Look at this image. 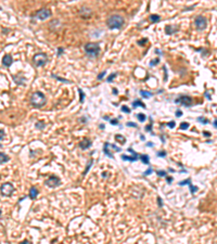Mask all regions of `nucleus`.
I'll use <instances>...</instances> for the list:
<instances>
[{
  "instance_id": "13",
  "label": "nucleus",
  "mask_w": 217,
  "mask_h": 244,
  "mask_svg": "<svg viewBox=\"0 0 217 244\" xmlns=\"http://www.w3.org/2000/svg\"><path fill=\"white\" fill-rule=\"evenodd\" d=\"M179 31V27L178 26H174V25H167L165 27V33L167 35H173L177 33Z\"/></svg>"
},
{
  "instance_id": "25",
  "label": "nucleus",
  "mask_w": 217,
  "mask_h": 244,
  "mask_svg": "<svg viewBox=\"0 0 217 244\" xmlns=\"http://www.w3.org/2000/svg\"><path fill=\"white\" fill-rule=\"evenodd\" d=\"M137 118L139 119V122H145L147 116L145 114H142V113H139V114H137Z\"/></svg>"
},
{
  "instance_id": "38",
  "label": "nucleus",
  "mask_w": 217,
  "mask_h": 244,
  "mask_svg": "<svg viewBox=\"0 0 217 244\" xmlns=\"http://www.w3.org/2000/svg\"><path fill=\"white\" fill-rule=\"evenodd\" d=\"M126 126H128V127H135V128H137V124H135V123H131V122H128L127 124H126Z\"/></svg>"
},
{
  "instance_id": "35",
  "label": "nucleus",
  "mask_w": 217,
  "mask_h": 244,
  "mask_svg": "<svg viewBox=\"0 0 217 244\" xmlns=\"http://www.w3.org/2000/svg\"><path fill=\"white\" fill-rule=\"evenodd\" d=\"M198 121H199V122L203 123V124H207V123H209V121H207L206 118L202 117V116H200V117H198Z\"/></svg>"
},
{
  "instance_id": "1",
  "label": "nucleus",
  "mask_w": 217,
  "mask_h": 244,
  "mask_svg": "<svg viewBox=\"0 0 217 244\" xmlns=\"http://www.w3.org/2000/svg\"><path fill=\"white\" fill-rule=\"evenodd\" d=\"M124 18L117 14L111 15L107 21V25L110 29H121L124 25Z\"/></svg>"
},
{
  "instance_id": "58",
  "label": "nucleus",
  "mask_w": 217,
  "mask_h": 244,
  "mask_svg": "<svg viewBox=\"0 0 217 244\" xmlns=\"http://www.w3.org/2000/svg\"><path fill=\"white\" fill-rule=\"evenodd\" d=\"M155 52H156V53H157V54H161L160 50H159V49H156V50H155Z\"/></svg>"
},
{
  "instance_id": "47",
  "label": "nucleus",
  "mask_w": 217,
  "mask_h": 244,
  "mask_svg": "<svg viewBox=\"0 0 217 244\" xmlns=\"http://www.w3.org/2000/svg\"><path fill=\"white\" fill-rule=\"evenodd\" d=\"M157 202H159V206H161V207L163 206V202H162V198H161L160 196L157 198Z\"/></svg>"
},
{
  "instance_id": "33",
  "label": "nucleus",
  "mask_w": 217,
  "mask_h": 244,
  "mask_svg": "<svg viewBox=\"0 0 217 244\" xmlns=\"http://www.w3.org/2000/svg\"><path fill=\"white\" fill-rule=\"evenodd\" d=\"M122 111H123V112H125V113H127V114H129V113H130V109L128 107H126V105H123V107H122Z\"/></svg>"
},
{
  "instance_id": "27",
  "label": "nucleus",
  "mask_w": 217,
  "mask_h": 244,
  "mask_svg": "<svg viewBox=\"0 0 217 244\" xmlns=\"http://www.w3.org/2000/svg\"><path fill=\"white\" fill-rule=\"evenodd\" d=\"M92 163H93V161H92V160H90V161H89V162H88L87 167H86V170H85V172H84V174H83V176H85V175H86V174H87V172H88V170H89V169H90V167H91V166H92Z\"/></svg>"
},
{
  "instance_id": "60",
  "label": "nucleus",
  "mask_w": 217,
  "mask_h": 244,
  "mask_svg": "<svg viewBox=\"0 0 217 244\" xmlns=\"http://www.w3.org/2000/svg\"><path fill=\"white\" fill-rule=\"evenodd\" d=\"M0 148H1V144H0Z\"/></svg>"
},
{
  "instance_id": "18",
  "label": "nucleus",
  "mask_w": 217,
  "mask_h": 244,
  "mask_svg": "<svg viewBox=\"0 0 217 244\" xmlns=\"http://www.w3.org/2000/svg\"><path fill=\"white\" fill-rule=\"evenodd\" d=\"M140 160H141V162L145 165H149V163H150V157H149V155H147V154H142V155H140Z\"/></svg>"
},
{
  "instance_id": "3",
  "label": "nucleus",
  "mask_w": 217,
  "mask_h": 244,
  "mask_svg": "<svg viewBox=\"0 0 217 244\" xmlns=\"http://www.w3.org/2000/svg\"><path fill=\"white\" fill-rule=\"evenodd\" d=\"M84 49L88 57H97L100 54V51H101L100 45L98 42H88L85 45Z\"/></svg>"
},
{
  "instance_id": "14",
  "label": "nucleus",
  "mask_w": 217,
  "mask_h": 244,
  "mask_svg": "<svg viewBox=\"0 0 217 244\" xmlns=\"http://www.w3.org/2000/svg\"><path fill=\"white\" fill-rule=\"evenodd\" d=\"M103 152L105 153V154H107V155L110 157V158H114L113 154H112V152H111L110 147H109V142H105V143H104V145H103Z\"/></svg>"
},
{
  "instance_id": "29",
  "label": "nucleus",
  "mask_w": 217,
  "mask_h": 244,
  "mask_svg": "<svg viewBox=\"0 0 217 244\" xmlns=\"http://www.w3.org/2000/svg\"><path fill=\"white\" fill-rule=\"evenodd\" d=\"M78 92H79V95H80V103H84V101H85V93L83 92V90L81 89H78Z\"/></svg>"
},
{
  "instance_id": "59",
  "label": "nucleus",
  "mask_w": 217,
  "mask_h": 244,
  "mask_svg": "<svg viewBox=\"0 0 217 244\" xmlns=\"http://www.w3.org/2000/svg\"><path fill=\"white\" fill-rule=\"evenodd\" d=\"M0 215H1V210H0Z\"/></svg>"
},
{
  "instance_id": "17",
  "label": "nucleus",
  "mask_w": 217,
  "mask_h": 244,
  "mask_svg": "<svg viewBox=\"0 0 217 244\" xmlns=\"http://www.w3.org/2000/svg\"><path fill=\"white\" fill-rule=\"evenodd\" d=\"M9 156L7 155V154H4V152H0V164H2V163H6V162H9Z\"/></svg>"
},
{
  "instance_id": "24",
  "label": "nucleus",
  "mask_w": 217,
  "mask_h": 244,
  "mask_svg": "<svg viewBox=\"0 0 217 244\" xmlns=\"http://www.w3.org/2000/svg\"><path fill=\"white\" fill-rule=\"evenodd\" d=\"M51 76L53 77V78H55L57 80H60V81H62V83H66V84H71V81L70 80H67V79H64V78H61V77H59V76H55V75H51Z\"/></svg>"
},
{
  "instance_id": "10",
  "label": "nucleus",
  "mask_w": 217,
  "mask_h": 244,
  "mask_svg": "<svg viewBox=\"0 0 217 244\" xmlns=\"http://www.w3.org/2000/svg\"><path fill=\"white\" fill-rule=\"evenodd\" d=\"M79 14H80V16H81V19L87 20V19H90V18H91L92 11L89 8H85L84 7V8H81L79 10Z\"/></svg>"
},
{
  "instance_id": "39",
  "label": "nucleus",
  "mask_w": 217,
  "mask_h": 244,
  "mask_svg": "<svg viewBox=\"0 0 217 244\" xmlns=\"http://www.w3.org/2000/svg\"><path fill=\"white\" fill-rule=\"evenodd\" d=\"M147 41H148V39L145 38V39H142V40H139V41H138V45H139V46H143L145 42H147Z\"/></svg>"
},
{
  "instance_id": "36",
  "label": "nucleus",
  "mask_w": 217,
  "mask_h": 244,
  "mask_svg": "<svg viewBox=\"0 0 217 244\" xmlns=\"http://www.w3.org/2000/svg\"><path fill=\"white\" fill-rule=\"evenodd\" d=\"M157 156L159 157H165L166 156V152H165V151H159V152H157Z\"/></svg>"
},
{
  "instance_id": "52",
  "label": "nucleus",
  "mask_w": 217,
  "mask_h": 244,
  "mask_svg": "<svg viewBox=\"0 0 217 244\" xmlns=\"http://www.w3.org/2000/svg\"><path fill=\"white\" fill-rule=\"evenodd\" d=\"M171 181H173V177H167V182L171 183Z\"/></svg>"
},
{
  "instance_id": "34",
  "label": "nucleus",
  "mask_w": 217,
  "mask_h": 244,
  "mask_svg": "<svg viewBox=\"0 0 217 244\" xmlns=\"http://www.w3.org/2000/svg\"><path fill=\"white\" fill-rule=\"evenodd\" d=\"M190 182H191V179L183 180V181H181V182H179V186H186V184H189Z\"/></svg>"
},
{
  "instance_id": "23",
  "label": "nucleus",
  "mask_w": 217,
  "mask_h": 244,
  "mask_svg": "<svg viewBox=\"0 0 217 244\" xmlns=\"http://www.w3.org/2000/svg\"><path fill=\"white\" fill-rule=\"evenodd\" d=\"M35 127L37 128V129H39V130H42L45 127H46V124L42 122V121H40V122H38V123H36V125H35Z\"/></svg>"
},
{
  "instance_id": "45",
  "label": "nucleus",
  "mask_w": 217,
  "mask_h": 244,
  "mask_svg": "<svg viewBox=\"0 0 217 244\" xmlns=\"http://www.w3.org/2000/svg\"><path fill=\"white\" fill-rule=\"evenodd\" d=\"M204 95H205L206 98H207V100H212V97L209 95V90H207V91H205V93H204Z\"/></svg>"
},
{
  "instance_id": "31",
  "label": "nucleus",
  "mask_w": 217,
  "mask_h": 244,
  "mask_svg": "<svg viewBox=\"0 0 217 244\" xmlns=\"http://www.w3.org/2000/svg\"><path fill=\"white\" fill-rule=\"evenodd\" d=\"M116 75H117V73H113V74H111L110 76L107 77V83H112V81H113V78H114Z\"/></svg>"
},
{
  "instance_id": "42",
  "label": "nucleus",
  "mask_w": 217,
  "mask_h": 244,
  "mask_svg": "<svg viewBox=\"0 0 217 244\" xmlns=\"http://www.w3.org/2000/svg\"><path fill=\"white\" fill-rule=\"evenodd\" d=\"M4 130L0 129V141L4 140Z\"/></svg>"
},
{
  "instance_id": "8",
  "label": "nucleus",
  "mask_w": 217,
  "mask_h": 244,
  "mask_svg": "<svg viewBox=\"0 0 217 244\" xmlns=\"http://www.w3.org/2000/svg\"><path fill=\"white\" fill-rule=\"evenodd\" d=\"M177 104H181L183 107H191L192 105V98L189 95H180L175 100Z\"/></svg>"
},
{
  "instance_id": "4",
  "label": "nucleus",
  "mask_w": 217,
  "mask_h": 244,
  "mask_svg": "<svg viewBox=\"0 0 217 244\" xmlns=\"http://www.w3.org/2000/svg\"><path fill=\"white\" fill-rule=\"evenodd\" d=\"M49 59H48V55L44 52H39V53L35 54L33 57V63L35 64V66L37 67H42L48 63Z\"/></svg>"
},
{
  "instance_id": "22",
  "label": "nucleus",
  "mask_w": 217,
  "mask_h": 244,
  "mask_svg": "<svg viewBox=\"0 0 217 244\" xmlns=\"http://www.w3.org/2000/svg\"><path fill=\"white\" fill-rule=\"evenodd\" d=\"M140 95H142L143 98H145V99H149V98H151V97H152V93H151L150 91H147V90H141Z\"/></svg>"
},
{
  "instance_id": "51",
  "label": "nucleus",
  "mask_w": 217,
  "mask_h": 244,
  "mask_svg": "<svg viewBox=\"0 0 217 244\" xmlns=\"http://www.w3.org/2000/svg\"><path fill=\"white\" fill-rule=\"evenodd\" d=\"M203 136H205V137H211V134H209V133H206V131H204V133H203Z\"/></svg>"
},
{
  "instance_id": "55",
  "label": "nucleus",
  "mask_w": 217,
  "mask_h": 244,
  "mask_svg": "<svg viewBox=\"0 0 217 244\" xmlns=\"http://www.w3.org/2000/svg\"><path fill=\"white\" fill-rule=\"evenodd\" d=\"M100 128H101V129H104V128H105V126H104L103 124H101V125H100Z\"/></svg>"
},
{
  "instance_id": "9",
  "label": "nucleus",
  "mask_w": 217,
  "mask_h": 244,
  "mask_svg": "<svg viewBox=\"0 0 217 244\" xmlns=\"http://www.w3.org/2000/svg\"><path fill=\"white\" fill-rule=\"evenodd\" d=\"M61 184V179L57 176H50L46 180V186L49 188H57Z\"/></svg>"
},
{
  "instance_id": "19",
  "label": "nucleus",
  "mask_w": 217,
  "mask_h": 244,
  "mask_svg": "<svg viewBox=\"0 0 217 244\" xmlns=\"http://www.w3.org/2000/svg\"><path fill=\"white\" fill-rule=\"evenodd\" d=\"M115 140L117 142H119L121 144H124L126 142V138L124 137L123 135H116V136H115Z\"/></svg>"
},
{
  "instance_id": "15",
  "label": "nucleus",
  "mask_w": 217,
  "mask_h": 244,
  "mask_svg": "<svg viewBox=\"0 0 217 244\" xmlns=\"http://www.w3.org/2000/svg\"><path fill=\"white\" fill-rule=\"evenodd\" d=\"M38 193H39V191L37 190V188H36V187H32L31 190H29V198H31L32 200H35V198H37Z\"/></svg>"
},
{
  "instance_id": "54",
  "label": "nucleus",
  "mask_w": 217,
  "mask_h": 244,
  "mask_svg": "<svg viewBox=\"0 0 217 244\" xmlns=\"http://www.w3.org/2000/svg\"><path fill=\"white\" fill-rule=\"evenodd\" d=\"M213 126H214V128H217V124H216V121H214V123H213Z\"/></svg>"
},
{
  "instance_id": "48",
  "label": "nucleus",
  "mask_w": 217,
  "mask_h": 244,
  "mask_svg": "<svg viewBox=\"0 0 217 244\" xmlns=\"http://www.w3.org/2000/svg\"><path fill=\"white\" fill-rule=\"evenodd\" d=\"M128 151H129L130 153H133V155H135V156H138V153H136V152H135V151H133V150L131 149V148H129V149H128Z\"/></svg>"
},
{
  "instance_id": "28",
  "label": "nucleus",
  "mask_w": 217,
  "mask_h": 244,
  "mask_svg": "<svg viewBox=\"0 0 217 244\" xmlns=\"http://www.w3.org/2000/svg\"><path fill=\"white\" fill-rule=\"evenodd\" d=\"M109 147H110L112 150H114V151H116V152H121L122 151V149L121 148H117L115 144H112V143H109Z\"/></svg>"
},
{
  "instance_id": "46",
  "label": "nucleus",
  "mask_w": 217,
  "mask_h": 244,
  "mask_svg": "<svg viewBox=\"0 0 217 244\" xmlns=\"http://www.w3.org/2000/svg\"><path fill=\"white\" fill-rule=\"evenodd\" d=\"M111 124H112V125H118V121L117 119H111Z\"/></svg>"
},
{
  "instance_id": "32",
  "label": "nucleus",
  "mask_w": 217,
  "mask_h": 244,
  "mask_svg": "<svg viewBox=\"0 0 217 244\" xmlns=\"http://www.w3.org/2000/svg\"><path fill=\"white\" fill-rule=\"evenodd\" d=\"M159 62H160V59H159V57H157V59H154L153 61L150 62V66H154V65L159 64Z\"/></svg>"
},
{
  "instance_id": "61",
  "label": "nucleus",
  "mask_w": 217,
  "mask_h": 244,
  "mask_svg": "<svg viewBox=\"0 0 217 244\" xmlns=\"http://www.w3.org/2000/svg\"><path fill=\"white\" fill-rule=\"evenodd\" d=\"M0 10H1V7H0Z\"/></svg>"
},
{
  "instance_id": "43",
  "label": "nucleus",
  "mask_w": 217,
  "mask_h": 244,
  "mask_svg": "<svg viewBox=\"0 0 217 244\" xmlns=\"http://www.w3.org/2000/svg\"><path fill=\"white\" fill-rule=\"evenodd\" d=\"M151 172H152V168L150 167V168L148 169V170H145V172H143V175H145V176H149L150 174H151Z\"/></svg>"
},
{
  "instance_id": "11",
  "label": "nucleus",
  "mask_w": 217,
  "mask_h": 244,
  "mask_svg": "<svg viewBox=\"0 0 217 244\" xmlns=\"http://www.w3.org/2000/svg\"><path fill=\"white\" fill-rule=\"evenodd\" d=\"M92 144V141L90 140V139H87V138H85V139H83L81 141L79 142V148L81 150H87L88 148H90Z\"/></svg>"
},
{
  "instance_id": "7",
  "label": "nucleus",
  "mask_w": 217,
  "mask_h": 244,
  "mask_svg": "<svg viewBox=\"0 0 217 244\" xmlns=\"http://www.w3.org/2000/svg\"><path fill=\"white\" fill-rule=\"evenodd\" d=\"M194 24H195V27L198 31H203L207 26V21L203 15H199L194 20Z\"/></svg>"
},
{
  "instance_id": "12",
  "label": "nucleus",
  "mask_w": 217,
  "mask_h": 244,
  "mask_svg": "<svg viewBox=\"0 0 217 244\" xmlns=\"http://www.w3.org/2000/svg\"><path fill=\"white\" fill-rule=\"evenodd\" d=\"M12 63H13V59H12V57L10 54H6V55L2 57V64H4V66L10 67L12 65Z\"/></svg>"
},
{
  "instance_id": "57",
  "label": "nucleus",
  "mask_w": 217,
  "mask_h": 244,
  "mask_svg": "<svg viewBox=\"0 0 217 244\" xmlns=\"http://www.w3.org/2000/svg\"><path fill=\"white\" fill-rule=\"evenodd\" d=\"M22 243H24V244H27V243H28V240H24L23 242H22Z\"/></svg>"
},
{
  "instance_id": "56",
  "label": "nucleus",
  "mask_w": 217,
  "mask_h": 244,
  "mask_svg": "<svg viewBox=\"0 0 217 244\" xmlns=\"http://www.w3.org/2000/svg\"><path fill=\"white\" fill-rule=\"evenodd\" d=\"M140 137H141V140H142V141H145V136H142V135H141Z\"/></svg>"
},
{
  "instance_id": "30",
  "label": "nucleus",
  "mask_w": 217,
  "mask_h": 244,
  "mask_svg": "<svg viewBox=\"0 0 217 244\" xmlns=\"http://www.w3.org/2000/svg\"><path fill=\"white\" fill-rule=\"evenodd\" d=\"M189 126H190V125H189L188 123H181L179 127H180V129H181V130H185V129H188V128H189Z\"/></svg>"
},
{
  "instance_id": "5",
  "label": "nucleus",
  "mask_w": 217,
  "mask_h": 244,
  "mask_svg": "<svg viewBox=\"0 0 217 244\" xmlns=\"http://www.w3.org/2000/svg\"><path fill=\"white\" fill-rule=\"evenodd\" d=\"M14 187L11 182H4V184H1L0 187V192L4 196H11L12 193L14 192Z\"/></svg>"
},
{
  "instance_id": "41",
  "label": "nucleus",
  "mask_w": 217,
  "mask_h": 244,
  "mask_svg": "<svg viewBox=\"0 0 217 244\" xmlns=\"http://www.w3.org/2000/svg\"><path fill=\"white\" fill-rule=\"evenodd\" d=\"M167 126L169 127V128H175L176 124H175V122H173V121H171V123H168V124H167Z\"/></svg>"
},
{
  "instance_id": "21",
  "label": "nucleus",
  "mask_w": 217,
  "mask_h": 244,
  "mask_svg": "<svg viewBox=\"0 0 217 244\" xmlns=\"http://www.w3.org/2000/svg\"><path fill=\"white\" fill-rule=\"evenodd\" d=\"M137 107H143V109H145V107H147L145 104H143V103L141 102L140 100H136V101H133V109H136Z\"/></svg>"
},
{
  "instance_id": "26",
  "label": "nucleus",
  "mask_w": 217,
  "mask_h": 244,
  "mask_svg": "<svg viewBox=\"0 0 217 244\" xmlns=\"http://www.w3.org/2000/svg\"><path fill=\"white\" fill-rule=\"evenodd\" d=\"M188 186H189V188H190V192L192 193V194H194V193H195V192L199 190L198 187H194V186H192V183H191V182L189 183Z\"/></svg>"
},
{
  "instance_id": "16",
  "label": "nucleus",
  "mask_w": 217,
  "mask_h": 244,
  "mask_svg": "<svg viewBox=\"0 0 217 244\" xmlns=\"http://www.w3.org/2000/svg\"><path fill=\"white\" fill-rule=\"evenodd\" d=\"M138 158L139 157L138 156H128V155H125V154H123L122 155V160L123 161H128V162H136V161H138Z\"/></svg>"
},
{
  "instance_id": "49",
  "label": "nucleus",
  "mask_w": 217,
  "mask_h": 244,
  "mask_svg": "<svg viewBox=\"0 0 217 244\" xmlns=\"http://www.w3.org/2000/svg\"><path fill=\"white\" fill-rule=\"evenodd\" d=\"M151 128H152V124H150L148 126H145V130L147 131H151Z\"/></svg>"
},
{
  "instance_id": "44",
  "label": "nucleus",
  "mask_w": 217,
  "mask_h": 244,
  "mask_svg": "<svg viewBox=\"0 0 217 244\" xmlns=\"http://www.w3.org/2000/svg\"><path fill=\"white\" fill-rule=\"evenodd\" d=\"M176 116H177V117H181V116H183V112L180 110H177L176 111Z\"/></svg>"
},
{
  "instance_id": "37",
  "label": "nucleus",
  "mask_w": 217,
  "mask_h": 244,
  "mask_svg": "<svg viewBox=\"0 0 217 244\" xmlns=\"http://www.w3.org/2000/svg\"><path fill=\"white\" fill-rule=\"evenodd\" d=\"M156 174L159 176H161V177H166V172H164V170H157Z\"/></svg>"
},
{
  "instance_id": "2",
  "label": "nucleus",
  "mask_w": 217,
  "mask_h": 244,
  "mask_svg": "<svg viewBox=\"0 0 217 244\" xmlns=\"http://www.w3.org/2000/svg\"><path fill=\"white\" fill-rule=\"evenodd\" d=\"M46 102H47V99H46V97H45V95H44L42 92L36 91L32 95L31 104L34 107H37V109L42 107L45 104H46Z\"/></svg>"
},
{
  "instance_id": "20",
  "label": "nucleus",
  "mask_w": 217,
  "mask_h": 244,
  "mask_svg": "<svg viewBox=\"0 0 217 244\" xmlns=\"http://www.w3.org/2000/svg\"><path fill=\"white\" fill-rule=\"evenodd\" d=\"M150 21H151L152 23H157V22H160L161 21V16L157 15V14H151V15H150Z\"/></svg>"
},
{
  "instance_id": "50",
  "label": "nucleus",
  "mask_w": 217,
  "mask_h": 244,
  "mask_svg": "<svg viewBox=\"0 0 217 244\" xmlns=\"http://www.w3.org/2000/svg\"><path fill=\"white\" fill-rule=\"evenodd\" d=\"M63 50H64V49H63L62 47H61V48H59V52H58V55H61V54L63 53Z\"/></svg>"
},
{
  "instance_id": "53",
  "label": "nucleus",
  "mask_w": 217,
  "mask_h": 244,
  "mask_svg": "<svg viewBox=\"0 0 217 244\" xmlns=\"http://www.w3.org/2000/svg\"><path fill=\"white\" fill-rule=\"evenodd\" d=\"M147 147H154V143H153V142H148V143H147Z\"/></svg>"
},
{
  "instance_id": "6",
  "label": "nucleus",
  "mask_w": 217,
  "mask_h": 244,
  "mask_svg": "<svg viewBox=\"0 0 217 244\" xmlns=\"http://www.w3.org/2000/svg\"><path fill=\"white\" fill-rule=\"evenodd\" d=\"M51 15H52V12H51V10H50V9H47V8H44V9H40V10H38V11L36 12L34 18H36L37 20H40V21H45V20H47Z\"/></svg>"
},
{
  "instance_id": "40",
  "label": "nucleus",
  "mask_w": 217,
  "mask_h": 244,
  "mask_svg": "<svg viewBox=\"0 0 217 244\" xmlns=\"http://www.w3.org/2000/svg\"><path fill=\"white\" fill-rule=\"evenodd\" d=\"M105 73H107L105 71H103V72L101 73V74H99V75H98V79H99V80L102 79L103 77H104V75H105Z\"/></svg>"
}]
</instances>
